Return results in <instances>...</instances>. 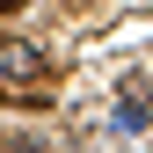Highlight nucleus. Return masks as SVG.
I'll list each match as a JSON object with an SVG mask.
<instances>
[{"instance_id":"nucleus-3","label":"nucleus","mask_w":153,"mask_h":153,"mask_svg":"<svg viewBox=\"0 0 153 153\" xmlns=\"http://www.w3.org/2000/svg\"><path fill=\"white\" fill-rule=\"evenodd\" d=\"M15 7H22V0H0V15H15Z\"/></svg>"},{"instance_id":"nucleus-1","label":"nucleus","mask_w":153,"mask_h":153,"mask_svg":"<svg viewBox=\"0 0 153 153\" xmlns=\"http://www.w3.org/2000/svg\"><path fill=\"white\" fill-rule=\"evenodd\" d=\"M0 88L22 95V102H44L51 95V59L29 51V44H0Z\"/></svg>"},{"instance_id":"nucleus-2","label":"nucleus","mask_w":153,"mask_h":153,"mask_svg":"<svg viewBox=\"0 0 153 153\" xmlns=\"http://www.w3.org/2000/svg\"><path fill=\"white\" fill-rule=\"evenodd\" d=\"M146 109H153L146 80H131V88H124V102H117V131H146Z\"/></svg>"},{"instance_id":"nucleus-4","label":"nucleus","mask_w":153,"mask_h":153,"mask_svg":"<svg viewBox=\"0 0 153 153\" xmlns=\"http://www.w3.org/2000/svg\"><path fill=\"white\" fill-rule=\"evenodd\" d=\"M0 102H15V95H7V88H0Z\"/></svg>"}]
</instances>
